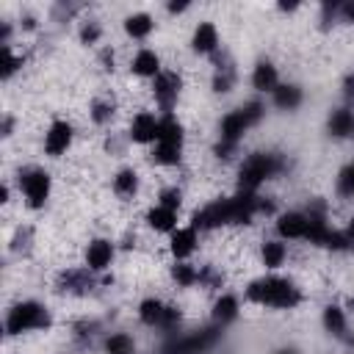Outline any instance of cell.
Instances as JSON below:
<instances>
[{
  "label": "cell",
  "mask_w": 354,
  "mask_h": 354,
  "mask_svg": "<svg viewBox=\"0 0 354 354\" xmlns=\"http://www.w3.org/2000/svg\"><path fill=\"white\" fill-rule=\"evenodd\" d=\"M257 202L260 199L254 194H249V191H241L238 196H230V199H216L207 207L194 213V224L191 227L213 230V227H221V224H249L252 216L257 213Z\"/></svg>",
  "instance_id": "6da1fadb"
},
{
  "label": "cell",
  "mask_w": 354,
  "mask_h": 354,
  "mask_svg": "<svg viewBox=\"0 0 354 354\" xmlns=\"http://www.w3.org/2000/svg\"><path fill=\"white\" fill-rule=\"evenodd\" d=\"M260 116H263V105H260V102H246V105L230 111V113L221 119V127H218V130H221V141H218L216 152H218L221 158H227V155L235 149V144L243 138V133H246L252 124L260 122Z\"/></svg>",
  "instance_id": "3957f363"
},
{
  "label": "cell",
  "mask_w": 354,
  "mask_h": 354,
  "mask_svg": "<svg viewBox=\"0 0 354 354\" xmlns=\"http://www.w3.org/2000/svg\"><path fill=\"white\" fill-rule=\"evenodd\" d=\"M130 66H133V72L141 75V77H158V75H160V58H158L152 50H138Z\"/></svg>",
  "instance_id": "ac0fdd59"
},
{
  "label": "cell",
  "mask_w": 354,
  "mask_h": 354,
  "mask_svg": "<svg viewBox=\"0 0 354 354\" xmlns=\"http://www.w3.org/2000/svg\"><path fill=\"white\" fill-rule=\"evenodd\" d=\"M260 254H263V263H266V268H279L288 252H285V246H282L279 241H266Z\"/></svg>",
  "instance_id": "484cf974"
},
{
  "label": "cell",
  "mask_w": 354,
  "mask_h": 354,
  "mask_svg": "<svg viewBox=\"0 0 354 354\" xmlns=\"http://www.w3.org/2000/svg\"><path fill=\"white\" fill-rule=\"evenodd\" d=\"M277 354H293V351H277Z\"/></svg>",
  "instance_id": "ab89813d"
},
{
  "label": "cell",
  "mask_w": 354,
  "mask_h": 354,
  "mask_svg": "<svg viewBox=\"0 0 354 354\" xmlns=\"http://www.w3.org/2000/svg\"><path fill=\"white\" fill-rule=\"evenodd\" d=\"M111 116H113V102H111V100H97V102L91 105V119H94L97 124L108 122Z\"/></svg>",
  "instance_id": "1f68e13d"
},
{
  "label": "cell",
  "mask_w": 354,
  "mask_h": 354,
  "mask_svg": "<svg viewBox=\"0 0 354 354\" xmlns=\"http://www.w3.org/2000/svg\"><path fill=\"white\" fill-rule=\"evenodd\" d=\"M147 224L158 232H174L177 227V210H169L163 205H155L149 213H147Z\"/></svg>",
  "instance_id": "e0dca14e"
},
{
  "label": "cell",
  "mask_w": 354,
  "mask_h": 354,
  "mask_svg": "<svg viewBox=\"0 0 354 354\" xmlns=\"http://www.w3.org/2000/svg\"><path fill=\"white\" fill-rule=\"evenodd\" d=\"M343 88H346V97H354V72L346 77V83H343Z\"/></svg>",
  "instance_id": "8d00e7d4"
},
{
  "label": "cell",
  "mask_w": 354,
  "mask_h": 354,
  "mask_svg": "<svg viewBox=\"0 0 354 354\" xmlns=\"http://www.w3.org/2000/svg\"><path fill=\"white\" fill-rule=\"evenodd\" d=\"M124 30H127V36H133V39L149 36V30H152V17H149V14H130V17L124 19Z\"/></svg>",
  "instance_id": "7402d4cb"
},
{
  "label": "cell",
  "mask_w": 354,
  "mask_h": 354,
  "mask_svg": "<svg viewBox=\"0 0 354 354\" xmlns=\"http://www.w3.org/2000/svg\"><path fill=\"white\" fill-rule=\"evenodd\" d=\"M307 227H310V218L307 213H299V210L282 213L277 218V232L282 238H307Z\"/></svg>",
  "instance_id": "7c38bea8"
},
{
  "label": "cell",
  "mask_w": 354,
  "mask_h": 354,
  "mask_svg": "<svg viewBox=\"0 0 354 354\" xmlns=\"http://www.w3.org/2000/svg\"><path fill=\"white\" fill-rule=\"evenodd\" d=\"M111 260H113V243L111 241L97 238V241L88 243V249H86V266L91 271H105L111 266Z\"/></svg>",
  "instance_id": "4fadbf2b"
},
{
  "label": "cell",
  "mask_w": 354,
  "mask_h": 354,
  "mask_svg": "<svg viewBox=\"0 0 354 354\" xmlns=\"http://www.w3.org/2000/svg\"><path fill=\"white\" fill-rule=\"evenodd\" d=\"M188 8V3H169V11L174 14V11H185Z\"/></svg>",
  "instance_id": "74e56055"
},
{
  "label": "cell",
  "mask_w": 354,
  "mask_h": 354,
  "mask_svg": "<svg viewBox=\"0 0 354 354\" xmlns=\"http://www.w3.org/2000/svg\"><path fill=\"white\" fill-rule=\"evenodd\" d=\"M337 191H340L343 196H354V160L340 171V177H337Z\"/></svg>",
  "instance_id": "4dcf8cb0"
},
{
  "label": "cell",
  "mask_w": 354,
  "mask_h": 354,
  "mask_svg": "<svg viewBox=\"0 0 354 354\" xmlns=\"http://www.w3.org/2000/svg\"><path fill=\"white\" fill-rule=\"evenodd\" d=\"M158 130H160V119H155L152 113L141 111L133 122H130V138L136 144H149V141H158Z\"/></svg>",
  "instance_id": "30bf717a"
},
{
  "label": "cell",
  "mask_w": 354,
  "mask_h": 354,
  "mask_svg": "<svg viewBox=\"0 0 354 354\" xmlns=\"http://www.w3.org/2000/svg\"><path fill=\"white\" fill-rule=\"evenodd\" d=\"M166 307L160 299H144L138 304V318L147 324V326H163V318H166Z\"/></svg>",
  "instance_id": "d6986e66"
},
{
  "label": "cell",
  "mask_w": 354,
  "mask_h": 354,
  "mask_svg": "<svg viewBox=\"0 0 354 354\" xmlns=\"http://www.w3.org/2000/svg\"><path fill=\"white\" fill-rule=\"evenodd\" d=\"M180 321V310L177 307H166V318H163V329H171Z\"/></svg>",
  "instance_id": "e575fe53"
},
{
  "label": "cell",
  "mask_w": 354,
  "mask_h": 354,
  "mask_svg": "<svg viewBox=\"0 0 354 354\" xmlns=\"http://www.w3.org/2000/svg\"><path fill=\"white\" fill-rule=\"evenodd\" d=\"M180 202H183V194H180L177 188H166V191H160V202H158V205H163V207H169V210H177Z\"/></svg>",
  "instance_id": "d6a6232c"
},
{
  "label": "cell",
  "mask_w": 354,
  "mask_h": 354,
  "mask_svg": "<svg viewBox=\"0 0 354 354\" xmlns=\"http://www.w3.org/2000/svg\"><path fill=\"white\" fill-rule=\"evenodd\" d=\"M0 66H3V77H11V75L22 66V58H17V55L11 53V47L3 44V47H0Z\"/></svg>",
  "instance_id": "f1b7e54d"
},
{
  "label": "cell",
  "mask_w": 354,
  "mask_h": 354,
  "mask_svg": "<svg viewBox=\"0 0 354 354\" xmlns=\"http://www.w3.org/2000/svg\"><path fill=\"white\" fill-rule=\"evenodd\" d=\"M252 86L257 91H274L279 83H277V66L271 61H257L254 72H252Z\"/></svg>",
  "instance_id": "2e32d148"
},
{
  "label": "cell",
  "mask_w": 354,
  "mask_h": 354,
  "mask_svg": "<svg viewBox=\"0 0 354 354\" xmlns=\"http://www.w3.org/2000/svg\"><path fill=\"white\" fill-rule=\"evenodd\" d=\"M246 299L254 304H268V307H279V310H290L301 301L299 288L290 279H279V277H266V279H254L246 288Z\"/></svg>",
  "instance_id": "7a4b0ae2"
},
{
  "label": "cell",
  "mask_w": 354,
  "mask_h": 354,
  "mask_svg": "<svg viewBox=\"0 0 354 354\" xmlns=\"http://www.w3.org/2000/svg\"><path fill=\"white\" fill-rule=\"evenodd\" d=\"M340 14H343L348 22H354V0H351V3H343V6H340Z\"/></svg>",
  "instance_id": "d590c367"
},
{
  "label": "cell",
  "mask_w": 354,
  "mask_h": 354,
  "mask_svg": "<svg viewBox=\"0 0 354 354\" xmlns=\"http://www.w3.org/2000/svg\"><path fill=\"white\" fill-rule=\"evenodd\" d=\"M277 171H282L279 155H274V152H254V155H249V158L241 163V169H238L241 191L254 194V188H257L260 183H266L268 177H274Z\"/></svg>",
  "instance_id": "277c9868"
},
{
  "label": "cell",
  "mask_w": 354,
  "mask_h": 354,
  "mask_svg": "<svg viewBox=\"0 0 354 354\" xmlns=\"http://www.w3.org/2000/svg\"><path fill=\"white\" fill-rule=\"evenodd\" d=\"M113 191L119 196H133L138 191V174L133 169H122L116 177H113Z\"/></svg>",
  "instance_id": "603a6c76"
},
{
  "label": "cell",
  "mask_w": 354,
  "mask_h": 354,
  "mask_svg": "<svg viewBox=\"0 0 354 354\" xmlns=\"http://www.w3.org/2000/svg\"><path fill=\"white\" fill-rule=\"evenodd\" d=\"M180 149H183V124L166 113L160 119V130H158V144H155V163H163V166H174L180 163Z\"/></svg>",
  "instance_id": "5b68a950"
},
{
  "label": "cell",
  "mask_w": 354,
  "mask_h": 354,
  "mask_svg": "<svg viewBox=\"0 0 354 354\" xmlns=\"http://www.w3.org/2000/svg\"><path fill=\"white\" fill-rule=\"evenodd\" d=\"M69 144H72V124L64 119H55L44 133V152L58 158L69 149Z\"/></svg>",
  "instance_id": "9c48e42d"
},
{
  "label": "cell",
  "mask_w": 354,
  "mask_h": 354,
  "mask_svg": "<svg viewBox=\"0 0 354 354\" xmlns=\"http://www.w3.org/2000/svg\"><path fill=\"white\" fill-rule=\"evenodd\" d=\"M136 351V343L127 332H116L105 340V354H133Z\"/></svg>",
  "instance_id": "d4e9b609"
},
{
  "label": "cell",
  "mask_w": 354,
  "mask_h": 354,
  "mask_svg": "<svg viewBox=\"0 0 354 354\" xmlns=\"http://www.w3.org/2000/svg\"><path fill=\"white\" fill-rule=\"evenodd\" d=\"M196 249V227H183L171 232V254L174 257H188Z\"/></svg>",
  "instance_id": "9a60e30c"
},
{
  "label": "cell",
  "mask_w": 354,
  "mask_h": 354,
  "mask_svg": "<svg viewBox=\"0 0 354 354\" xmlns=\"http://www.w3.org/2000/svg\"><path fill=\"white\" fill-rule=\"evenodd\" d=\"M171 277H174L183 288H191L194 282H199V271H196L194 266H188V263H177L174 271H171Z\"/></svg>",
  "instance_id": "83f0119b"
},
{
  "label": "cell",
  "mask_w": 354,
  "mask_h": 354,
  "mask_svg": "<svg viewBox=\"0 0 354 354\" xmlns=\"http://www.w3.org/2000/svg\"><path fill=\"white\" fill-rule=\"evenodd\" d=\"M324 326H326L332 335H343V332H346V315H343V310L335 307V304L324 307Z\"/></svg>",
  "instance_id": "4316f807"
},
{
  "label": "cell",
  "mask_w": 354,
  "mask_h": 354,
  "mask_svg": "<svg viewBox=\"0 0 354 354\" xmlns=\"http://www.w3.org/2000/svg\"><path fill=\"white\" fill-rule=\"evenodd\" d=\"M232 83H235V69H232L230 64L218 66V72H216V77H213V88H216V91H230Z\"/></svg>",
  "instance_id": "f546056e"
},
{
  "label": "cell",
  "mask_w": 354,
  "mask_h": 354,
  "mask_svg": "<svg viewBox=\"0 0 354 354\" xmlns=\"http://www.w3.org/2000/svg\"><path fill=\"white\" fill-rule=\"evenodd\" d=\"M346 235H348V238H351V243H354V218L348 221V230H346Z\"/></svg>",
  "instance_id": "f35d334b"
},
{
  "label": "cell",
  "mask_w": 354,
  "mask_h": 354,
  "mask_svg": "<svg viewBox=\"0 0 354 354\" xmlns=\"http://www.w3.org/2000/svg\"><path fill=\"white\" fill-rule=\"evenodd\" d=\"M44 326H50V313L39 301H19L6 315V332L8 335H22L30 329H44Z\"/></svg>",
  "instance_id": "8992f818"
},
{
  "label": "cell",
  "mask_w": 354,
  "mask_h": 354,
  "mask_svg": "<svg viewBox=\"0 0 354 354\" xmlns=\"http://www.w3.org/2000/svg\"><path fill=\"white\" fill-rule=\"evenodd\" d=\"M299 102H301V88H299V86H293V83H279V86L274 88V105H277V108L293 111V108H299Z\"/></svg>",
  "instance_id": "44dd1931"
},
{
  "label": "cell",
  "mask_w": 354,
  "mask_h": 354,
  "mask_svg": "<svg viewBox=\"0 0 354 354\" xmlns=\"http://www.w3.org/2000/svg\"><path fill=\"white\" fill-rule=\"evenodd\" d=\"M19 188L25 194V202L28 207H41L50 196V174L44 169H25L19 174Z\"/></svg>",
  "instance_id": "52a82bcc"
},
{
  "label": "cell",
  "mask_w": 354,
  "mask_h": 354,
  "mask_svg": "<svg viewBox=\"0 0 354 354\" xmlns=\"http://www.w3.org/2000/svg\"><path fill=\"white\" fill-rule=\"evenodd\" d=\"M191 44H194V50L202 53V55L213 53V50L218 47V30H216V25H213V22H199L196 30H194Z\"/></svg>",
  "instance_id": "5bb4252c"
},
{
  "label": "cell",
  "mask_w": 354,
  "mask_h": 354,
  "mask_svg": "<svg viewBox=\"0 0 354 354\" xmlns=\"http://www.w3.org/2000/svg\"><path fill=\"white\" fill-rule=\"evenodd\" d=\"M329 133L337 136V138L354 136V111H348V108L332 111V116H329Z\"/></svg>",
  "instance_id": "ffe728a7"
},
{
  "label": "cell",
  "mask_w": 354,
  "mask_h": 354,
  "mask_svg": "<svg viewBox=\"0 0 354 354\" xmlns=\"http://www.w3.org/2000/svg\"><path fill=\"white\" fill-rule=\"evenodd\" d=\"M152 91H155V100L169 111L174 105L177 94H180V77L174 72H160L155 77V83H152Z\"/></svg>",
  "instance_id": "8fae6325"
},
{
  "label": "cell",
  "mask_w": 354,
  "mask_h": 354,
  "mask_svg": "<svg viewBox=\"0 0 354 354\" xmlns=\"http://www.w3.org/2000/svg\"><path fill=\"white\" fill-rule=\"evenodd\" d=\"M218 332L216 329H202V332H194V335H185L180 340H174L171 346H166L163 354H199L205 348H210L216 343Z\"/></svg>",
  "instance_id": "ba28073f"
},
{
  "label": "cell",
  "mask_w": 354,
  "mask_h": 354,
  "mask_svg": "<svg viewBox=\"0 0 354 354\" xmlns=\"http://www.w3.org/2000/svg\"><path fill=\"white\" fill-rule=\"evenodd\" d=\"M235 315H238V299L230 296V293H224V296L213 304V318H216L218 324H227V321H232Z\"/></svg>",
  "instance_id": "cb8c5ba5"
},
{
  "label": "cell",
  "mask_w": 354,
  "mask_h": 354,
  "mask_svg": "<svg viewBox=\"0 0 354 354\" xmlns=\"http://www.w3.org/2000/svg\"><path fill=\"white\" fill-rule=\"evenodd\" d=\"M97 36H100V28H97V22H88V25H83V30H80V39L83 41H97Z\"/></svg>",
  "instance_id": "836d02e7"
}]
</instances>
